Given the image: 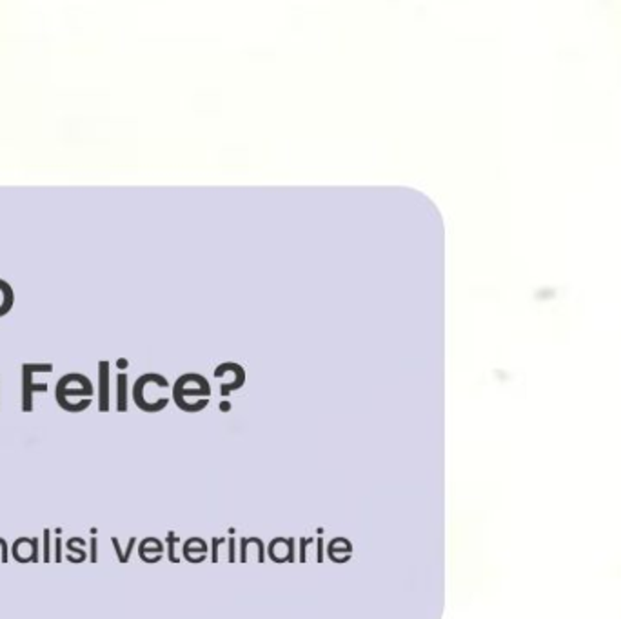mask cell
Masks as SVG:
<instances>
[{"mask_svg":"<svg viewBox=\"0 0 621 619\" xmlns=\"http://www.w3.org/2000/svg\"><path fill=\"white\" fill-rule=\"evenodd\" d=\"M119 411H126V376H119Z\"/></svg>","mask_w":621,"mask_h":619,"instance_id":"6","label":"cell"},{"mask_svg":"<svg viewBox=\"0 0 621 619\" xmlns=\"http://www.w3.org/2000/svg\"><path fill=\"white\" fill-rule=\"evenodd\" d=\"M15 303V292H14V287L5 281V280H0V317H5L12 311V307Z\"/></svg>","mask_w":621,"mask_h":619,"instance_id":"5","label":"cell"},{"mask_svg":"<svg viewBox=\"0 0 621 619\" xmlns=\"http://www.w3.org/2000/svg\"><path fill=\"white\" fill-rule=\"evenodd\" d=\"M93 395V386L91 382L79 375V373H72L61 378V382L57 384V391H55V398L57 404L61 402H68L72 396H91Z\"/></svg>","mask_w":621,"mask_h":619,"instance_id":"2","label":"cell"},{"mask_svg":"<svg viewBox=\"0 0 621 619\" xmlns=\"http://www.w3.org/2000/svg\"><path fill=\"white\" fill-rule=\"evenodd\" d=\"M55 561L61 563L62 561V539L57 536V541H55Z\"/></svg>","mask_w":621,"mask_h":619,"instance_id":"8","label":"cell"},{"mask_svg":"<svg viewBox=\"0 0 621 619\" xmlns=\"http://www.w3.org/2000/svg\"><path fill=\"white\" fill-rule=\"evenodd\" d=\"M99 384H100V400H99V409L106 413L110 409V364L100 362L99 364Z\"/></svg>","mask_w":621,"mask_h":619,"instance_id":"4","label":"cell"},{"mask_svg":"<svg viewBox=\"0 0 621 619\" xmlns=\"http://www.w3.org/2000/svg\"><path fill=\"white\" fill-rule=\"evenodd\" d=\"M50 536H52V530L46 529L44 530V554H43V561L44 563H50Z\"/></svg>","mask_w":621,"mask_h":619,"instance_id":"7","label":"cell"},{"mask_svg":"<svg viewBox=\"0 0 621 619\" xmlns=\"http://www.w3.org/2000/svg\"><path fill=\"white\" fill-rule=\"evenodd\" d=\"M52 364H24L23 366V411L32 413L33 411V395L35 393H46V384H33V373H52Z\"/></svg>","mask_w":621,"mask_h":619,"instance_id":"1","label":"cell"},{"mask_svg":"<svg viewBox=\"0 0 621 619\" xmlns=\"http://www.w3.org/2000/svg\"><path fill=\"white\" fill-rule=\"evenodd\" d=\"M91 561H97V539H91Z\"/></svg>","mask_w":621,"mask_h":619,"instance_id":"9","label":"cell"},{"mask_svg":"<svg viewBox=\"0 0 621 619\" xmlns=\"http://www.w3.org/2000/svg\"><path fill=\"white\" fill-rule=\"evenodd\" d=\"M12 554L19 563H37L39 538H19L12 547Z\"/></svg>","mask_w":621,"mask_h":619,"instance_id":"3","label":"cell"}]
</instances>
